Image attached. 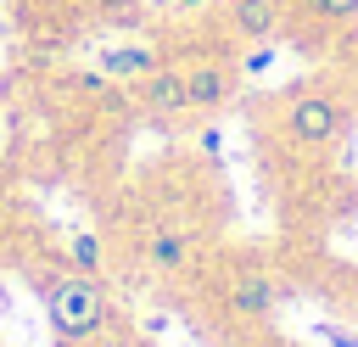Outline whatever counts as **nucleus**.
<instances>
[{
  "instance_id": "1",
  "label": "nucleus",
  "mask_w": 358,
  "mask_h": 347,
  "mask_svg": "<svg viewBox=\"0 0 358 347\" xmlns=\"http://www.w3.org/2000/svg\"><path fill=\"white\" fill-rule=\"evenodd\" d=\"M274 129H280L285 146L319 157V151H330V146L347 134V101H341L324 78H302V84H291V90L274 101Z\"/></svg>"
},
{
  "instance_id": "2",
  "label": "nucleus",
  "mask_w": 358,
  "mask_h": 347,
  "mask_svg": "<svg viewBox=\"0 0 358 347\" xmlns=\"http://www.w3.org/2000/svg\"><path fill=\"white\" fill-rule=\"evenodd\" d=\"M45 308H50L56 336H67V341H90V336H101L106 319H112V302H106L101 280H95V274H78V269L45 285Z\"/></svg>"
},
{
  "instance_id": "3",
  "label": "nucleus",
  "mask_w": 358,
  "mask_h": 347,
  "mask_svg": "<svg viewBox=\"0 0 358 347\" xmlns=\"http://www.w3.org/2000/svg\"><path fill=\"white\" fill-rule=\"evenodd\" d=\"M241 90V67L235 56H201L185 67V95H190V112H218L229 106Z\"/></svg>"
},
{
  "instance_id": "4",
  "label": "nucleus",
  "mask_w": 358,
  "mask_h": 347,
  "mask_svg": "<svg viewBox=\"0 0 358 347\" xmlns=\"http://www.w3.org/2000/svg\"><path fill=\"white\" fill-rule=\"evenodd\" d=\"M134 90V101L151 112V118H190V95H185V67H173V62H157L145 78H134L129 84Z\"/></svg>"
},
{
  "instance_id": "5",
  "label": "nucleus",
  "mask_w": 358,
  "mask_h": 347,
  "mask_svg": "<svg viewBox=\"0 0 358 347\" xmlns=\"http://www.w3.org/2000/svg\"><path fill=\"white\" fill-rule=\"evenodd\" d=\"M224 28L252 45V39H274L285 28V0H224Z\"/></svg>"
},
{
  "instance_id": "6",
  "label": "nucleus",
  "mask_w": 358,
  "mask_h": 347,
  "mask_svg": "<svg viewBox=\"0 0 358 347\" xmlns=\"http://www.w3.org/2000/svg\"><path fill=\"white\" fill-rule=\"evenodd\" d=\"M224 302L241 313V319H268L280 308V280L268 269H241L229 285H224Z\"/></svg>"
},
{
  "instance_id": "7",
  "label": "nucleus",
  "mask_w": 358,
  "mask_h": 347,
  "mask_svg": "<svg viewBox=\"0 0 358 347\" xmlns=\"http://www.w3.org/2000/svg\"><path fill=\"white\" fill-rule=\"evenodd\" d=\"M190 257H196V235L185 224H162L145 235V263L157 274H179V269H190Z\"/></svg>"
},
{
  "instance_id": "8",
  "label": "nucleus",
  "mask_w": 358,
  "mask_h": 347,
  "mask_svg": "<svg viewBox=\"0 0 358 347\" xmlns=\"http://www.w3.org/2000/svg\"><path fill=\"white\" fill-rule=\"evenodd\" d=\"M157 62H162V50H157V45H140V39H134V45H106V50H101V73H106L112 84H134V78H145Z\"/></svg>"
},
{
  "instance_id": "9",
  "label": "nucleus",
  "mask_w": 358,
  "mask_h": 347,
  "mask_svg": "<svg viewBox=\"0 0 358 347\" xmlns=\"http://www.w3.org/2000/svg\"><path fill=\"white\" fill-rule=\"evenodd\" d=\"M302 22H358V0H285Z\"/></svg>"
},
{
  "instance_id": "10",
  "label": "nucleus",
  "mask_w": 358,
  "mask_h": 347,
  "mask_svg": "<svg viewBox=\"0 0 358 347\" xmlns=\"http://www.w3.org/2000/svg\"><path fill=\"white\" fill-rule=\"evenodd\" d=\"M67 257H73V269H78V274H95V280H101V269H106V252H101V241H95V235H84V229L67 241Z\"/></svg>"
},
{
  "instance_id": "11",
  "label": "nucleus",
  "mask_w": 358,
  "mask_h": 347,
  "mask_svg": "<svg viewBox=\"0 0 358 347\" xmlns=\"http://www.w3.org/2000/svg\"><path fill=\"white\" fill-rule=\"evenodd\" d=\"M235 67H241V78H257V73H268V67H274V39H252V45L235 56Z\"/></svg>"
},
{
  "instance_id": "12",
  "label": "nucleus",
  "mask_w": 358,
  "mask_h": 347,
  "mask_svg": "<svg viewBox=\"0 0 358 347\" xmlns=\"http://www.w3.org/2000/svg\"><path fill=\"white\" fill-rule=\"evenodd\" d=\"M196 146H201V151H207V157H213V151H218V146H224V134H218V129H213V123H207V129H201V134H196Z\"/></svg>"
},
{
  "instance_id": "13",
  "label": "nucleus",
  "mask_w": 358,
  "mask_h": 347,
  "mask_svg": "<svg viewBox=\"0 0 358 347\" xmlns=\"http://www.w3.org/2000/svg\"><path fill=\"white\" fill-rule=\"evenodd\" d=\"M324 336H330V341H336V347H358V341H352V336H347V330H324Z\"/></svg>"
},
{
  "instance_id": "14",
  "label": "nucleus",
  "mask_w": 358,
  "mask_h": 347,
  "mask_svg": "<svg viewBox=\"0 0 358 347\" xmlns=\"http://www.w3.org/2000/svg\"><path fill=\"white\" fill-rule=\"evenodd\" d=\"M201 6H213V0H173V11H201Z\"/></svg>"
},
{
  "instance_id": "15",
  "label": "nucleus",
  "mask_w": 358,
  "mask_h": 347,
  "mask_svg": "<svg viewBox=\"0 0 358 347\" xmlns=\"http://www.w3.org/2000/svg\"><path fill=\"white\" fill-rule=\"evenodd\" d=\"M352 308H358V297H352Z\"/></svg>"
}]
</instances>
